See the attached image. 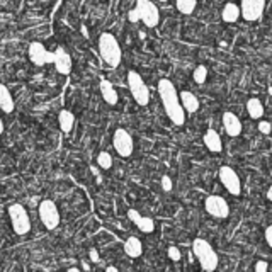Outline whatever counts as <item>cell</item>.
Here are the masks:
<instances>
[{"label":"cell","mask_w":272,"mask_h":272,"mask_svg":"<svg viewBox=\"0 0 272 272\" xmlns=\"http://www.w3.org/2000/svg\"><path fill=\"white\" fill-rule=\"evenodd\" d=\"M3 133V121H2V118H0V135Z\"/></svg>","instance_id":"37"},{"label":"cell","mask_w":272,"mask_h":272,"mask_svg":"<svg viewBox=\"0 0 272 272\" xmlns=\"http://www.w3.org/2000/svg\"><path fill=\"white\" fill-rule=\"evenodd\" d=\"M176 3L177 9L185 15L192 14L194 9H196V0H176Z\"/></svg>","instance_id":"24"},{"label":"cell","mask_w":272,"mask_h":272,"mask_svg":"<svg viewBox=\"0 0 272 272\" xmlns=\"http://www.w3.org/2000/svg\"><path fill=\"white\" fill-rule=\"evenodd\" d=\"M100 95H102V99L106 100V104H109V106H116L118 104V92H116L114 85L111 84L109 80H100Z\"/></svg>","instance_id":"16"},{"label":"cell","mask_w":272,"mask_h":272,"mask_svg":"<svg viewBox=\"0 0 272 272\" xmlns=\"http://www.w3.org/2000/svg\"><path fill=\"white\" fill-rule=\"evenodd\" d=\"M99 53L100 58L104 60V63L109 65L111 68H118L121 65V46H119L118 40L114 38V34L111 33H102L99 36Z\"/></svg>","instance_id":"2"},{"label":"cell","mask_w":272,"mask_h":272,"mask_svg":"<svg viewBox=\"0 0 272 272\" xmlns=\"http://www.w3.org/2000/svg\"><path fill=\"white\" fill-rule=\"evenodd\" d=\"M54 68L61 75H70V72H72V56L63 46H58L54 49Z\"/></svg>","instance_id":"13"},{"label":"cell","mask_w":272,"mask_h":272,"mask_svg":"<svg viewBox=\"0 0 272 272\" xmlns=\"http://www.w3.org/2000/svg\"><path fill=\"white\" fill-rule=\"evenodd\" d=\"M192 255L199 260V266L203 267V271L213 272L218 269V264H220L218 254L204 238H196L192 242Z\"/></svg>","instance_id":"3"},{"label":"cell","mask_w":272,"mask_h":272,"mask_svg":"<svg viewBox=\"0 0 272 272\" xmlns=\"http://www.w3.org/2000/svg\"><path fill=\"white\" fill-rule=\"evenodd\" d=\"M128 19H130V22H139V21H141V17H139L138 9L130 10V14H128Z\"/></svg>","instance_id":"30"},{"label":"cell","mask_w":272,"mask_h":272,"mask_svg":"<svg viewBox=\"0 0 272 272\" xmlns=\"http://www.w3.org/2000/svg\"><path fill=\"white\" fill-rule=\"evenodd\" d=\"M97 165L100 167L102 170H109L112 167V157L109 151H100L99 155H97Z\"/></svg>","instance_id":"25"},{"label":"cell","mask_w":272,"mask_h":272,"mask_svg":"<svg viewBox=\"0 0 272 272\" xmlns=\"http://www.w3.org/2000/svg\"><path fill=\"white\" fill-rule=\"evenodd\" d=\"M106 271H107V272H118V267H114V266H107V267H106Z\"/></svg>","instance_id":"34"},{"label":"cell","mask_w":272,"mask_h":272,"mask_svg":"<svg viewBox=\"0 0 272 272\" xmlns=\"http://www.w3.org/2000/svg\"><path fill=\"white\" fill-rule=\"evenodd\" d=\"M162 189L165 190V192H170V190H172V179L169 176L162 177Z\"/></svg>","instance_id":"28"},{"label":"cell","mask_w":272,"mask_h":272,"mask_svg":"<svg viewBox=\"0 0 272 272\" xmlns=\"http://www.w3.org/2000/svg\"><path fill=\"white\" fill-rule=\"evenodd\" d=\"M112 146L118 151L119 157L123 158L131 157V153H133L135 150L133 138H131V135L128 133L124 128H118V130L114 131V135H112Z\"/></svg>","instance_id":"7"},{"label":"cell","mask_w":272,"mask_h":272,"mask_svg":"<svg viewBox=\"0 0 272 272\" xmlns=\"http://www.w3.org/2000/svg\"><path fill=\"white\" fill-rule=\"evenodd\" d=\"M223 126L228 136H238L242 133V123L233 112H225L223 114Z\"/></svg>","instance_id":"15"},{"label":"cell","mask_w":272,"mask_h":272,"mask_svg":"<svg viewBox=\"0 0 272 272\" xmlns=\"http://www.w3.org/2000/svg\"><path fill=\"white\" fill-rule=\"evenodd\" d=\"M269 94H271V95H272V87H271V89H269Z\"/></svg>","instance_id":"39"},{"label":"cell","mask_w":272,"mask_h":272,"mask_svg":"<svg viewBox=\"0 0 272 272\" xmlns=\"http://www.w3.org/2000/svg\"><path fill=\"white\" fill-rule=\"evenodd\" d=\"M266 9V0H242L240 3V10H242V17L248 22L259 21Z\"/></svg>","instance_id":"12"},{"label":"cell","mask_w":272,"mask_h":272,"mask_svg":"<svg viewBox=\"0 0 272 272\" xmlns=\"http://www.w3.org/2000/svg\"><path fill=\"white\" fill-rule=\"evenodd\" d=\"M126 79H128V87H130L131 95H133V99L136 100V104H138V106H148L150 91L145 85V82H143L141 75H139L138 72H135V70H130Z\"/></svg>","instance_id":"4"},{"label":"cell","mask_w":272,"mask_h":272,"mask_svg":"<svg viewBox=\"0 0 272 272\" xmlns=\"http://www.w3.org/2000/svg\"><path fill=\"white\" fill-rule=\"evenodd\" d=\"M204 145L208 146L209 151L213 153H220L223 150V143H221V136L215 130H208L204 133Z\"/></svg>","instance_id":"18"},{"label":"cell","mask_w":272,"mask_h":272,"mask_svg":"<svg viewBox=\"0 0 272 272\" xmlns=\"http://www.w3.org/2000/svg\"><path fill=\"white\" fill-rule=\"evenodd\" d=\"M128 218L138 227V230L141 233H153L155 230V223L151 218H146V216H141L136 209H130L128 211Z\"/></svg>","instance_id":"14"},{"label":"cell","mask_w":272,"mask_h":272,"mask_svg":"<svg viewBox=\"0 0 272 272\" xmlns=\"http://www.w3.org/2000/svg\"><path fill=\"white\" fill-rule=\"evenodd\" d=\"M220 181L228 192L233 194V196H240V192H242V182H240V177L236 176V172L231 169V167H228V165L221 167Z\"/></svg>","instance_id":"11"},{"label":"cell","mask_w":272,"mask_h":272,"mask_svg":"<svg viewBox=\"0 0 272 272\" xmlns=\"http://www.w3.org/2000/svg\"><path fill=\"white\" fill-rule=\"evenodd\" d=\"M0 109L7 114L14 111V99H12V94L10 91L5 87L3 84H0Z\"/></svg>","instance_id":"21"},{"label":"cell","mask_w":272,"mask_h":272,"mask_svg":"<svg viewBox=\"0 0 272 272\" xmlns=\"http://www.w3.org/2000/svg\"><path fill=\"white\" fill-rule=\"evenodd\" d=\"M82 269L89 271V269H91V266H89V264H87V262H82Z\"/></svg>","instance_id":"36"},{"label":"cell","mask_w":272,"mask_h":272,"mask_svg":"<svg viewBox=\"0 0 272 272\" xmlns=\"http://www.w3.org/2000/svg\"><path fill=\"white\" fill-rule=\"evenodd\" d=\"M167 255H169V259L174 260V262H179V260H181V250H179L177 247H169Z\"/></svg>","instance_id":"27"},{"label":"cell","mask_w":272,"mask_h":272,"mask_svg":"<svg viewBox=\"0 0 272 272\" xmlns=\"http://www.w3.org/2000/svg\"><path fill=\"white\" fill-rule=\"evenodd\" d=\"M158 94H160L163 109H165L167 116L176 126H182L185 121V111L181 104V97H179L176 87L170 80L162 79L158 82Z\"/></svg>","instance_id":"1"},{"label":"cell","mask_w":272,"mask_h":272,"mask_svg":"<svg viewBox=\"0 0 272 272\" xmlns=\"http://www.w3.org/2000/svg\"><path fill=\"white\" fill-rule=\"evenodd\" d=\"M89 257H91V260L92 262H99V252L95 250V248H91V250H89Z\"/></svg>","instance_id":"32"},{"label":"cell","mask_w":272,"mask_h":272,"mask_svg":"<svg viewBox=\"0 0 272 272\" xmlns=\"http://www.w3.org/2000/svg\"><path fill=\"white\" fill-rule=\"evenodd\" d=\"M266 242L269 243V247L272 248V225L267 227V230H266Z\"/></svg>","instance_id":"33"},{"label":"cell","mask_w":272,"mask_h":272,"mask_svg":"<svg viewBox=\"0 0 272 272\" xmlns=\"http://www.w3.org/2000/svg\"><path fill=\"white\" fill-rule=\"evenodd\" d=\"M27 54H29V60L33 61L36 67L54 63V51H48V49L45 48V45H41V43H36V41L31 43Z\"/></svg>","instance_id":"10"},{"label":"cell","mask_w":272,"mask_h":272,"mask_svg":"<svg viewBox=\"0 0 272 272\" xmlns=\"http://www.w3.org/2000/svg\"><path fill=\"white\" fill-rule=\"evenodd\" d=\"M240 15H242V10L233 2H228L227 5L223 7V12H221V17H223L225 22H236Z\"/></svg>","instance_id":"22"},{"label":"cell","mask_w":272,"mask_h":272,"mask_svg":"<svg viewBox=\"0 0 272 272\" xmlns=\"http://www.w3.org/2000/svg\"><path fill=\"white\" fill-rule=\"evenodd\" d=\"M259 131H260V133H264V135H269L271 131H272L271 123H267V121H260V123H259Z\"/></svg>","instance_id":"29"},{"label":"cell","mask_w":272,"mask_h":272,"mask_svg":"<svg viewBox=\"0 0 272 272\" xmlns=\"http://www.w3.org/2000/svg\"><path fill=\"white\" fill-rule=\"evenodd\" d=\"M136 9H138V12H139L141 22H145L146 27L158 26L160 12H158V7L155 5L151 0H136Z\"/></svg>","instance_id":"8"},{"label":"cell","mask_w":272,"mask_h":272,"mask_svg":"<svg viewBox=\"0 0 272 272\" xmlns=\"http://www.w3.org/2000/svg\"><path fill=\"white\" fill-rule=\"evenodd\" d=\"M9 218L12 230L15 235H27L31 231V220L27 215L26 208L19 203H14L9 206Z\"/></svg>","instance_id":"5"},{"label":"cell","mask_w":272,"mask_h":272,"mask_svg":"<svg viewBox=\"0 0 272 272\" xmlns=\"http://www.w3.org/2000/svg\"><path fill=\"white\" fill-rule=\"evenodd\" d=\"M269 269V264L266 262V260H259L257 264H255V272H266Z\"/></svg>","instance_id":"31"},{"label":"cell","mask_w":272,"mask_h":272,"mask_svg":"<svg viewBox=\"0 0 272 272\" xmlns=\"http://www.w3.org/2000/svg\"><path fill=\"white\" fill-rule=\"evenodd\" d=\"M124 254L131 259H136L143 254V245L141 240L136 238V236H130V238L124 242Z\"/></svg>","instance_id":"19"},{"label":"cell","mask_w":272,"mask_h":272,"mask_svg":"<svg viewBox=\"0 0 272 272\" xmlns=\"http://www.w3.org/2000/svg\"><path fill=\"white\" fill-rule=\"evenodd\" d=\"M247 111L252 119H260L264 116V106L257 97H252V99L247 100Z\"/></svg>","instance_id":"23"},{"label":"cell","mask_w":272,"mask_h":272,"mask_svg":"<svg viewBox=\"0 0 272 272\" xmlns=\"http://www.w3.org/2000/svg\"><path fill=\"white\" fill-rule=\"evenodd\" d=\"M267 199L269 201H272V185L269 187V190H267Z\"/></svg>","instance_id":"35"},{"label":"cell","mask_w":272,"mask_h":272,"mask_svg":"<svg viewBox=\"0 0 272 272\" xmlns=\"http://www.w3.org/2000/svg\"><path fill=\"white\" fill-rule=\"evenodd\" d=\"M68 272H79V267H70Z\"/></svg>","instance_id":"38"},{"label":"cell","mask_w":272,"mask_h":272,"mask_svg":"<svg viewBox=\"0 0 272 272\" xmlns=\"http://www.w3.org/2000/svg\"><path fill=\"white\" fill-rule=\"evenodd\" d=\"M179 97H181V104L182 107H184L185 112H189V114H194V112L199 109V99H197L196 95L192 94V92L189 91H184L179 94Z\"/></svg>","instance_id":"17"},{"label":"cell","mask_w":272,"mask_h":272,"mask_svg":"<svg viewBox=\"0 0 272 272\" xmlns=\"http://www.w3.org/2000/svg\"><path fill=\"white\" fill-rule=\"evenodd\" d=\"M58 124H60V130L63 131V133H70V131L73 130V126H75V116H73V112H70L68 109L60 111V114H58Z\"/></svg>","instance_id":"20"},{"label":"cell","mask_w":272,"mask_h":272,"mask_svg":"<svg viewBox=\"0 0 272 272\" xmlns=\"http://www.w3.org/2000/svg\"><path fill=\"white\" fill-rule=\"evenodd\" d=\"M158 2H167V0H158Z\"/></svg>","instance_id":"40"},{"label":"cell","mask_w":272,"mask_h":272,"mask_svg":"<svg viewBox=\"0 0 272 272\" xmlns=\"http://www.w3.org/2000/svg\"><path fill=\"white\" fill-rule=\"evenodd\" d=\"M192 77H194V82L196 84H204L206 79H208V68L204 67V65H199L196 70H194V73H192Z\"/></svg>","instance_id":"26"},{"label":"cell","mask_w":272,"mask_h":272,"mask_svg":"<svg viewBox=\"0 0 272 272\" xmlns=\"http://www.w3.org/2000/svg\"><path fill=\"white\" fill-rule=\"evenodd\" d=\"M40 220L46 230H54L60 227V211L51 199H45L40 204Z\"/></svg>","instance_id":"6"},{"label":"cell","mask_w":272,"mask_h":272,"mask_svg":"<svg viewBox=\"0 0 272 272\" xmlns=\"http://www.w3.org/2000/svg\"><path fill=\"white\" fill-rule=\"evenodd\" d=\"M204 209L208 215H211L216 220H225L230 215V206L221 196H208L204 201Z\"/></svg>","instance_id":"9"}]
</instances>
